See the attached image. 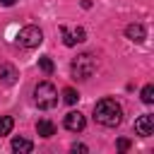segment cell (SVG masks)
I'll list each match as a JSON object with an SVG mask.
<instances>
[{
    "mask_svg": "<svg viewBox=\"0 0 154 154\" xmlns=\"http://www.w3.org/2000/svg\"><path fill=\"white\" fill-rule=\"evenodd\" d=\"M94 118H96V123L99 125H106V128H116V125H120V120H123V108H120V103L116 101V99H101V101H96L94 103Z\"/></svg>",
    "mask_w": 154,
    "mask_h": 154,
    "instance_id": "6da1fadb",
    "label": "cell"
},
{
    "mask_svg": "<svg viewBox=\"0 0 154 154\" xmlns=\"http://www.w3.org/2000/svg\"><path fill=\"white\" fill-rule=\"evenodd\" d=\"M34 101L38 108L48 111V108H55L58 106V91L51 82H38L36 89H34Z\"/></svg>",
    "mask_w": 154,
    "mask_h": 154,
    "instance_id": "7a4b0ae2",
    "label": "cell"
},
{
    "mask_svg": "<svg viewBox=\"0 0 154 154\" xmlns=\"http://www.w3.org/2000/svg\"><path fill=\"white\" fill-rule=\"evenodd\" d=\"M96 72V58L91 53H82L72 60V77L77 79H89Z\"/></svg>",
    "mask_w": 154,
    "mask_h": 154,
    "instance_id": "3957f363",
    "label": "cell"
},
{
    "mask_svg": "<svg viewBox=\"0 0 154 154\" xmlns=\"http://www.w3.org/2000/svg\"><path fill=\"white\" fill-rule=\"evenodd\" d=\"M41 41H43V31L34 24L19 29V34H17V43L22 48H36V46H41Z\"/></svg>",
    "mask_w": 154,
    "mask_h": 154,
    "instance_id": "277c9868",
    "label": "cell"
},
{
    "mask_svg": "<svg viewBox=\"0 0 154 154\" xmlns=\"http://www.w3.org/2000/svg\"><path fill=\"white\" fill-rule=\"evenodd\" d=\"M60 34H63V41H65V46H75V43H82L84 41V29H67L65 24L60 26Z\"/></svg>",
    "mask_w": 154,
    "mask_h": 154,
    "instance_id": "5b68a950",
    "label": "cell"
},
{
    "mask_svg": "<svg viewBox=\"0 0 154 154\" xmlns=\"http://www.w3.org/2000/svg\"><path fill=\"white\" fill-rule=\"evenodd\" d=\"M84 125H87V120H84V116L79 111H70L65 116V128L70 132H79V130H84Z\"/></svg>",
    "mask_w": 154,
    "mask_h": 154,
    "instance_id": "8992f818",
    "label": "cell"
},
{
    "mask_svg": "<svg viewBox=\"0 0 154 154\" xmlns=\"http://www.w3.org/2000/svg\"><path fill=\"white\" fill-rule=\"evenodd\" d=\"M135 132L142 137H149L154 132V116H140L135 120Z\"/></svg>",
    "mask_w": 154,
    "mask_h": 154,
    "instance_id": "52a82bcc",
    "label": "cell"
},
{
    "mask_svg": "<svg viewBox=\"0 0 154 154\" xmlns=\"http://www.w3.org/2000/svg\"><path fill=\"white\" fill-rule=\"evenodd\" d=\"M125 36H128L130 41L140 43V41H144L147 31H144V26H142V24H128V26H125Z\"/></svg>",
    "mask_w": 154,
    "mask_h": 154,
    "instance_id": "ba28073f",
    "label": "cell"
},
{
    "mask_svg": "<svg viewBox=\"0 0 154 154\" xmlns=\"http://www.w3.org/2000/svg\"><path fill=\"white\" fill-rule=\"evenodd\" d=\"M31 149H34V142H31V140H24V137H14V140H12V152L29 154Z\"/></svg>",
    "mask_w": 154,
    "mask_h": 154,
    "instance_id": "9c48e42d",
    "label": "cell"
},
{
    "mask_svg": "<svg viewBox=\"0 0 154 154\" xmlns=\"http://www.w3.org/2000/svg\"><path fill=\"white\" fill-rule=\"evenodd\" d=\"M36 132H38L41 137H53V135H55V125H53L51 120H38V123H36Z\"/></svg>",
    "mask_w": 154,
    "mask_h": 154,
    "instance_id": "30bf717a",
    "label": "cell"
},
{
    "mask_svg": "<svg viewBox=\"0 0 154 154\" xmlns=\"http://www.w3.org/2000/svg\"><path fill=\"white\" fill-rule=\"evenodd\" d=\"M0 79H2L5 84H12V82L17 79V70H14L12 65H2V67H0Z\"/></svg>",
    "mask_w": 154,
    "mask_h": 154,
    "instance_id": "8fae6325",
    "label": "cell"
},
{
    "mask_svg": "<svg viewBox=\"0 0 154 154\" xmlns=\"http://www.w3.org/2000/svg\"><path fill=\"white\" fill-rule=\"evenodd\" d=\"M14 128V120L10 116H0V135H10Z\"/></svg>",
    "mask_w": 154,
    "mask_h": 154,
    "instance_id": "7c38bea8",
    "label": "cell"
},
{
    "mask_svg": "<svg viewBox=\"0 0 154 154\" xmlns=\"http://www.w3.org/2000/svg\"><path fill=\"white\" fill-rule=\"evenodd\" d=\"M77 99H79V94H77L72 87L63 89V101H65V103H77Z\"/></svg>",
    "mask_w": 154,
    "mask_h": 154,
    "instance_id": "4fadbf2b",
    "label": "cell"
},
{
    "mask_svg": "<svg viewBox=\"0 0 154 154\" xmlns=\"http://www.w3.org/2000/svg\"><path fill=\"white\" fill-rule=\"evenodd\" d=\"M38 65H41V70H43L46 75H51V72H53V60H51L48 55H43V58H38Z\"/></svg>",
    "mask_w": 154,
    "mask_h": 154,
    "instance_id": "5bb4252c",
    "label": "cell"
},
{
    "mask_svg": "<svg viewBox=\"0 0 154 154\" xmlns=\"http://www.w3.org/2000/svg\"><path fill=\"white\" fill-rule=\"evenodd\" d=\"M142 101H144V103H152V101H154V87H152V84H147V87L142 89Z\"/></svg>",
    "mask_w": 154,
    "mask_h": 154,
    "instance_id": "9a60e30c",
    "label": "cell"
},
{
    "mask_svg": "<svg viewBox=\"0 0 154 154\" xmlns=\"http://www.w3.org/2000/svg\"><path fill=\"white\" fill-rule=\"evenodd\" d=\"M128 147H130V140H125V137H120V140H118V149H120V152H125Z\"/></svg>",
    "mask_w": 154,
    "mask_h": 154,
    "instance_id": "2e32d148",
    "label": "cell"
},
{
    "mask_svg": "<svg viewBox=\"0 0 154 154\" xmlns=\"http://www.w3.org/2000/svg\"><path fill=\"white\" fill-rule=\"evenodd\" d=\"M72 152H87L84 144H72Z\"/></svg>",
    "mask_w": 154,
    "mask_h": 154,
    "instance_id": "e0dca14e",
    "label": "cell"
},
{
    "mask_svg": "<svg viewBox=\"0 0 154 154\" xmlns=\"http://www.w3.org/2000/svg\"><path fill=\"white\" fill-rule=\"evenodd\" d=\"M17 0H0V5H5V7H12Z\"/></svg>",
    "mask_w": 154,
    "mask_h": 154,
    "instance_id": "ac0fdd59",
    "label": "cell"
}]
</instances>
